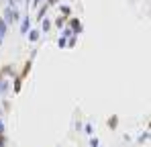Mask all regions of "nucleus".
I'll use <instances>...</instances> for the list:
<instances>
[{"instance_id":"obj_1","label":"nucleus","mask_w":151,"mask_h":147,"mask_svg":"<svg viewBox=\"0 0 151 147\" xmlns=\"http://www.w3.org/2000/svg\"><path fill=\"white\" fill-rule=\"evenodd\" d=\"M4 21H6V24L21 21V12H19V8H10V6H8V8L4 10Z\"/></svg>"},{"instance_id":"obj_2","label":"nucleus","mask_w":151,"mask_h":147,"mask_svg":"<svg viewBox=\"0 0 151 147\" xmlns=\"http://www.w3.org/2000/svg\"><path fill=\"white\" fill-rule=\"evenodd\" d=\"M70 29L74 31V35L82 33V23H80V19H72V23H70Z\"/></svg>"},{"instance_id":"obj_3","label":"nucleus","mask_w":151,"mask_h":147,"mask_svg":"<svg viewBox=\"0 0 151 147\" xmlns=\"http://www.w3.org/2000/svg\"><path fill=\"white\" fill-rule=\"evenodd\" d=\"M29 27H31V17H25V19L21 21V33H23V35L29 31Z\"/></svg>"},{"instance_id":"obj_4","label":"nucleus","mask_w":151,"mask_h":147,"mask_svg":"<svg viewBox=\"0 0 151 147\" xmlns=\"http://www.w3.org/2000/svg\"><path fill=\"white\" fill-rule=\"evenodd\" d=\"M39 37H41V31L39 29H33V31H29V41H39Z\"/></svg>"},{"instance_id":"obj_5","label":"nucleus","mask_w":151,"mask_h":147,"mask_svg":"<svg viewBox=\"0 0 151 147\" xmlns=\"http://www.w3.org/2000/svg\"><path fill=\"white\" fill-rule=\"evenodd\" d=\"M6 76H14V70H12V66H4V68L0 70V78H6Z\"/></svg>"},{"instance_id":"obj_6","label":"nucleus","mask_w":151,"mask_h":147,"mask_svg":"<svg viewBox=\"0 0 151 147\" xmlns=\"http://www.w3.org/2000/svg\"><path fill=\"white\" fill-rule=\"evenodd\" d=\"M10 88V84H8V80H4V78H0V94H4L6 90Z\"/></svg>"},{"instance_id":"obj_7","label":"nucleus","mask_w":151,"mask_h":147,"mask_svg":"<svg viewBox=\"0 0 151 147\" xmlns=\"http://www.w3.org/2000/svg\"><path fill=\"white\" fill-rule=\"evenodd\" d=\"M45 12H47V4H41V6H39V14H37V21H43Z\"/></svg>"},{"instance_id":"obj_8","label":"nucleus","mask_w":151,"mask_h":147,"mask_svg":"<svg viewBox=\"0 0 151 147\" xmlns=\"http://www.w3.org/2000/svg\"><path fill=\"white\" fill-rule=\"evenodd\" d=\"M6 31H8V24H6L4 19H0V37H4V35H6Z\"/></svg>"},{"instance_id":"obj_9","label":"nucleus","mask_w":151,"mask_h":147,"mask_svg":"<svg viewBox=\"0 0 151 147\" xmlns=\"http://www.w3.org/2000/svg\"><path fill=\"white\" fill-rule=\"evenodd\" d=\"M108 127H110V129H116V127H119V117H110V119H108Z\"/></svg>"},{"instance_id":"obj_10","label":"nucleus","mask_w":151,"mask_h":147,"mask_svg":"<svg viewBox=\"0 0 151 147\" xmlns=\"http://www.w3.org/2000/svg\"><path fill=\"white\" fill-rule=\"evenodd\" d=\"M49 29H51V21H47V19H43V23H41V31H43V33H47Z\"/></svg>"},{"instance_id":"obj_11","label":"nucleus","mask_w":151,"mask_h":147,"mask_svg":"<svg viewBox=\"0 0 151 147\" xmlns=\"http://www.w3.org/2000/svg\"><path fill=\"white\" fill-rule=\"evenodd\" d=\"M0 147H8V139H6V133H0Z\"/></svg>"},{"instance_id":"obj_12","label":"nucleus","mask_w":151,"mask_h":147,"mask_svg":"<svg viewBox=\"0 0 151 147\" xmlns=\"http://www.w3.org/2000/svg\"><path fill=\"white\" fill-rule=\"evenodd\" d=\"M76 43H78V35H72V37L68 39V45H65V47H74Z\"/></svg>"},{"instance_id":"obj_13","label":"nucleus","mask_w":151,"mask_h":147,"mask_svg":"<svg viewBox=\"0 0 151 147\" xmlns=\"http://www.w3.org/2000/svg\"><path fill=\"white\" fill-rule=\"evenodd\" d=\"M72 35H74V31H72L70 27H65V29H63V35H61V37H63V39H70Z\"/></svg>"},{"instance_id":"obj_14","label":"nucleus","mask_w":151,"mask_h":147,"mask_svg":"<svg viewBox=\"0 0 151 147\" xmlns=\"http://www.w3.org/2000/svg\"><path fill=\"white\" fill-rule=\"evenodd\" d=\"M84 133L92 137V133H94V129H92V125H90V122H86V125H84Z\"/></svg>"},{"instance_id":"obj_15","label":"nucleus","mask_w":151,"mask_h":147,"mask_svg":"<svg viewBox=\"0 0 151 147\" xmlns=\"http://www.w3.org/2000/svg\"><path fill=\"white\" fill-rule=\"evenodd\" d=\"M55 27H59V29H61V27H63V24H65V19H63V17H57V19H55Z\"/></svg>"},{"instance_id":"obj_16","label":"nucleus","mask_w":151,"mask_h":147,"mask_svg":"<svg viewBox=\"0 0 151 147\" xmlns=\"http://www.w3.org/2000/svg\"><path fill=\"white\" fill-rule=\"evenodd\" d=\"M21 82H23V80L17 76V78H14V92H21Z\"/></svg>"},{"instance_id":"obj_17","label":"nucleus","mask_w":151,"mask_h":147,"mask_svg":"<svg viewBox=\"0 0 151 147\" xmlns=\"http://www.w3.org/2000/svg\"><path fill=\"white\" fill-rule=\"evenodd\" d=\"M90 147H100V141H98V137H90Z\"/></svg>"},{"instance_id":"obj_18","label":"nucleus","mask_w":151,"mask_h":147,"mask_svg":"<svg viewBox=\"0 0 151 147\" xmlns=\"http://www.w3.org/2000/svg\"><path fill=\"white\" fill-rule=\"evenodd\" d=\"M57 45H59V47L63 49L65 45H68V39H63V37H59V39H57Z\"/></svg>"},{"instance_id":"obj_19","label":"nucleus","mask_w":151,"mask_h":147,"mask_svg":"<svg viewBox=\"0 0 151 147\" xmlns=\"http://www.w3.org/2000/svg\"><path fill=\"white\" fill-rule=\"evenodd\" d=\"M147 139H149V133H147V131H145V133H143V135H141V137H139V143H143V141H147Z\"/></svg>"},{"instance_id":"obj_20","label":"nucleus","mask_w":151,"mask_h":147,"mask_svg":"<svg viewBox=\"0 0 151 147\" xmlns=\"http://www.w3.org/2000/svg\"><path fill=\"white\" fill-rule=\"evenodd\" d=\"M21 0H8V4H10V8H17V4H19Z\"/></svg>"},{"instance_id":"obj_21","label":"nucleus","mask_w":151,"mask_h":147,"mask_svg":"<svg viewBox=\"0 0 151 147\" xmlns=\"http://www.w3.org/2000/svg\"><path fill=\"white\" fill-rule=\"evenodd\" d=\"M61 12L63 14H70V6H61Z\"/></svg>"},{"instance_id":"obj_22","label":"nucleus","mask_w":151,"mask_h":147,"mask_svg":"<svg viewBox=\"0 0 151 147\" xmlns=\"http://www.w3.org/2000/svg\"><path fill=\"white\" fill-rule=\"evenodd\" d=\"M45 4H47V8H49V6H53V4H57V0H47Z\"/></svg>"},{"instance_id":"obj_23","label":"nucleus","mask_w":151,"mask_h":147,"mask_svg":"<svg viewBox=\"0 0 151 147\" xmlns=\"http://www.w3.org/2000/svg\"><path fill=\"white\" fill-rule=\"evenodd\" d=\"M0 133H4V121L0 119Z\"/></svg>"},{"instance_id":"obj_24","label":"nucleus","mask_w":151,"mask_h":147,"mask_svg":"<svg viewBox=\"0 0 151 147\" xmlns=\"http://www.w3.org/2000/svg\"><path fill=\"white\" fill-rule=\"evenodd\" d=\"M0 117H2V108H0Z\"/></svg>"},{"instance_id":"obj_25","label":"nucleus","mask_w":151,"mask_h":147,"mask_svg":"<svg viewBox=\"0 0 151 147\" xmlns=\"http://www.w3.org/2000/svg\"><path fill=\"white\" fill-rule=\"evenodd\" d=\"M2 39H4V37H0V43H2Z\"/></svg>"}]
</instances>
